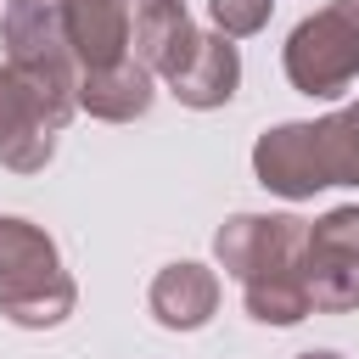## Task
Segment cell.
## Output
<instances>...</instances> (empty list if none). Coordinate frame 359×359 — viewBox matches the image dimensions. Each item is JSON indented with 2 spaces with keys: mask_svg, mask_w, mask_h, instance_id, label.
<instances>
[{
  "mask_svg": "<svg viewBox=\"0 0 359 359\" xmlns=\"http://www.w3.org/2000/svg\"><path fill=\"white\" fill-rule=\"evenodd\" d=\"M79 112V90L34 79L0 62V163L11 174H39L56 157V135Z\"/></svg>",
  "mask_w": 359,
  "mask_h": 359,
  "instance_id": "1",
  "label": "cell"
},
{
  "mask_svg": "<svg viewBox=\"0 0 359 359\" xmlns=\"http://www.w3.org/2000/svg\"><path fill=\"white\" fill-rule=\"evenodd\" d=\"M286 84L320 101H337L359 84V0H325L280 45Z\"/></svg>",
  "mask_w": 359,
  "mask_h": 359,
  "instance_id": "2",
  "label": "cell"
},
{
  "mask_svg": "<svg viewBox=\"0 0 359 359\" xmlns=\"http://www.w3.org/2000/svg\"><path fill=\"white\" fill-rule=\"evenodd\" d=\"M303 292L314 314L359 309V202L325 208L303 236Z\"/></svg>",
  "mask_w": 359,
  "mask_h": 359,
  "instance_id": "3",
  "label": "cell"
},
{
  "mask_svg": "<svg viewBox=\"0 0 359 359\" xmlns=\"http://www.w3.org/2000/svg\"><path fill=\"white\" fill-rule=\"evenodd\" d=\"M309 219L297 213H230L213 230V258L230 280H258L275 269H303Z\"/></svg>",
  "mask_w": 359,
  "mask_h": 359,
  "instance_id": "4",
  "label": "cell"
},
{
  "mask_svg": "<svg viewBox=\"0 0 359 359\" xmlns=\"http://www.w3.org/2000/svg\"><path fill=\"white\" fill-rule=\"evenodd\" d=\"M0 45H6L11 67L79 90V56H73L67 28H62V0H6Z\"/></svg>",
  "mask_w": 359,
  "mask_h": 359,
  "instance_id": "5",
  "label": "cell"
},
{
  "mask_svg": "<svg viewBox=\"0 0 359 359\" xmlns=\"http://www.w3.org/2000/svg\"><path fill=\"white\" fill-rule=\"evenodd\" d=\"M252 174H258L264 191H275L286 202H303V196L325 191L314 123H275V129H264L258 146H252Z\"/></svg>",
  "mask_w": 359,
  "mask_h": 359,
  "instance_id": "6",
  "label": "cell"
},
{
  "mask_svg": "<svg viewBox=\"0 0 359 359\" xmlns=\"http://www.w3.org/2000/svg\"><path fill=\"white\" fill-rule=\"evenodd\" d=\"M163 84H168V95H174L180 107H191V112L230 107L236 90H241V50H236V39H224L219 28H202L196 45H191V56H185Z\"/></svg>",
  "mask_w": 359,
  "mask_h": 359,
  "instance_id": "7",
  "label": "cell"
},
{
  "mask_svg": "<svg viewBox=\"0 0 359 359\" xmlns=\"http://www.w3.org/2000/svg\"><path fill=\"white\" fill-rule=\"evenodd\" d=\"M146 309H151V320L163 331H202L213 320V309H219V275L208 264H191V258L163 264L151 275Z\"/></svg>",
  "mask_w": 359,
  "mask_h": 359,
  "instance_id": "8",
  "label": "cell"
},
{
  "mask_svg": "<svg viewBox=\"0 0 359 359\" xmlns=\"http://www.w3.org/2000/svg\"><path fill=\"white\" fill-rule=\"evenodd\" d=\"M196 22H191V11H185V0H151V6H129V56L146 67V73H157V79H168L185 56H191V45H196Z\"/></svg>",
  "mask_w": 359,
  "mask_h": 359,
  "instance_id": "9",
  "label": "cell"
},
{
  "mask_svg": "<svg viewBox=\"0 0 359 359\" xmlns=\"http://www.w3.org/2000/svg\"><path fill=\"white\" fill-rule=\"evenodd\" d=\"M151 101H157V73H146L135 56L79 73V112H90L101 123H135L151 112Z\"/></svg>",
  "mask_w": 359,
  "mask_h": 359,
  "instance_id": "10",
  "label": "cell"
},
{
  "mask_svg": "<svg viewBox=\"0 0 359 359\" xmlns=\"http://www.w3.org/2000/svg\"><path fill=\"white\" fill-rule=\"evenodd\" d=\"M62 28L79 56V73L129 56V0H62Z\"/></svg>",
  "mask_w": 359,
  "mask_h": 359,
  "instance_id": "11",
  "label": "cell"
},
{
  "mask_svg": "<svg viewBox=\"0 0 359 359\" xmlns=\"http://www.w3.org/2000/svg\"><path fill=\"white\" fill-rule=\"evenodd\" d=\"M73 309H79V286H73L67 269L39 275V280H22V286H0V314L11 325H22V331H50Z\"/></svg>",
  "mask_w": 359,
  "mask_h": 359,
  "instance_id": "12",
  "label": "cell"
},
{
  "mask_svg": "<svg viewBox=\"0 0 359 359\" xmlns=\"http://www.w3.org/2000/svg\"><path fill=\"white\" fill-rule=\"evenodd\" d=\"M62 269V252L56 241L17 219V213H0V286H22V280H39V275H56Z\"/></svg>",
  "mask_w": 359,
  "mask_h": 359,
  "instance_id": "13",
  "label": "cell"
},
{
  "mask_svg": "<svg viewBox=\"0 0 359 359\" xmlns=\"http://www.w3.org/2000/svg\"><path fill=\"white\" fill-rule=\"evenodd\" d=\"M241 303L258 325H297L309 320V292H303V269H275L258 280H241Z\"/></svg>",
  "mask_w": 359,
  "mask_h": 359,
  "instance_id": "14",
  "label": "cell"
},
{
  "mask_svg": "<svg viewBox=\"0 0 359 359\" xmlns=\"http://www.w3.org/2000/svg\"><path fill=\"white\" fill-rule=\"evenodd\" d=\"M314 140H320L325 185H353L359 191V101L314 118Z\"/></svg>",
  "mask_w": 359,
  "mask_h": 359,
  "instance_id": "15",
  "label": "cell"
},
{
  "mask_svg": "<svg viewBox=\"0 0 359 359\" xmlns=\"http://www.w3.org/2000/svg\"><path fill=\"white\" fill-rule=\"evenodd\" d=\"M269 11H275V0H208V17H213V28H219L224 39L258 34V28L269 22Z\"/></svg>",
  "mask_w": 359,
  "mask_h": 359,
  "instance_id": "16",
  "label": "cell"
},
{
  "mask_svg": "<svg viewBox=\"0 0 359 359\" xmlns=\"http://www.w3.org/2000/svg\"><path fill=\"white\" fill-rule=\"evenodd\" d=\"M129 6H151V0H129Z\"/></svg>",
  "mask_w": 359,
  "mask_h": 359,
  "instance_id": "17",
  "label": "cell"
}]
</instances>
